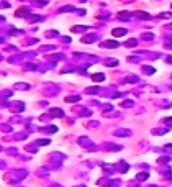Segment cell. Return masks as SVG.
Instances as JSON below:
<instances>
[{
    "mask_svg": "<svg viewBox=\"0 0 172 187\" xmlns=\"http://www.w3.org/2000/svg\"><path fill=\"white\" fill-rule=\"evenodd\" d=\"M92 80L100 82V80H105V76H103V74H94V76H92Z\"/></svg>",
    "mask_w": 172,
    "mask_h": 187,
    "instance_id": "6da1fadb",
    "label": "cell"
},
{
    "mask_svg": "<svg viewBox=\"0 0 172 187\" xmlns=\"http://www.w3.org/2000/svg\"><path fill=\"white\" fill-rule=\"evenodd\" d=\"M103 46H105V48H116V46H118V41H105Z\"/></svg>",
    "mask_w": 172,
    "mask_h": 187,
    "instance_id": "7a4b0ae2",
    "label": "cell"
},
{
    "mask_svg": "<svg viewBox=\"0 0 172 187\" xmlns=\"http://www.w3.org/2000/svg\"><path fill=\"white\" fill-rule=\"evenodd\" d=\"M113 35L115 36H123V35H126V30H113Z\"/></svg>",
    "mask_w": 172,
    "mask_h": 187,
    "instance_id": "3957f363",
    "label": "cell"
},
{
    "mask_svg": "<svg viewBox=\"0 0 172 187\" xmlns=\"http://www.w3.org/2000/svg\"><path fill=\"white\" fill-rule=\"evenodd\" d=\"M51 115H56V117H62V110H59V108H53V110H51Z\"/></svg>",
    "mask_w": 172,
    "mask_h": 187,
    "instance_id": "277c9868",
    "label": "cell"
},
{
    "mask_svg": "<svg viewBox=\"0 0 172 187\" xmlns=\"http://www.w3.org/2000/svg\"><path fill=\"white\" fill-rule=\"evenodd\" d=\"M76 100H79V95H74V97H67L66 98V102H76Z\"/></svg>",
    "mask_w": 172,
    "mask_h": 187,
    "instance_id": "5b68a950",
    "label": "cell"
}]
</instances>
